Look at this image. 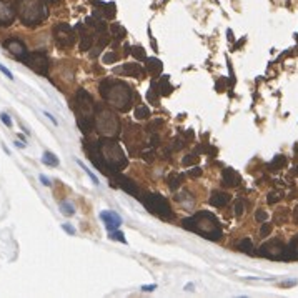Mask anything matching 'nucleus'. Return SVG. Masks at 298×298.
Returning <instances> with one entry per match:
<instances>
[{"label": "nucleus", "mask_w": 298, "mask_h": 298, "mask_svg": "<svg viewBox=\"0 0 298 298\" xmlns=\"http://www.w3.org/2000/svg\"><path fill=\"white\" fill-rule=\"evenodd\" d=\"M98 90H100L103 100L117 110L128 112L132 108L133 93L125 82L117 80V78H105V80H102Z\"/></svg>", "instance_id": "1"}, {"label": "nucleus", "mask_w": 298, "mask_h": 298, "mask_svg": "<svg viewBox=\"0 0 298 298\" xmlns=\"http://www.w3.org/2000/svg\"><path fill=\"white\" fill-rule=\"evenodd\" d=\"M182 227L185 230H190L193 233L202 235L203 238L213 240V242L220 240L223 235L222 225L212 212H197L195 215L185 218Z\"/></svg>", "instance_id": "2"}, {"label": "nucleus", "mask_w": 298, "mask_h": 298, "mask_svg": "<svg viewBox=\"0 0 298 298\" xmlns=\"http://www.w3.org/2000/svg\"><path fill=\"white\" fill-rule=\"evenodd\" d=\"M74 112L77 117V125L83 133H90L95 128V112L97 105L93 102L92 95L83 88H78L75 93Z\"/></svg>", "instance_id": "3"}, {"label": "nucleus", "mask_w": 298, "mask_h": 298, "mask_svg": "<svg viewBox=\"0 0 298 298\" xmlns=\"http://www.w3.org/2000/svg\"><path fill=\"white\" fill-rule=\"evenodd\" d=\"M17 15L27 27H37L49 17V9L44 0H17Z\"/></svg>", "instance_id": "4"}, {"label": "nucleus", "mask_w": 298, "mask_h": 298, "mask_svg": "<svg viewBox=\"0 0 298 298\" xmlns=\"http://www.w3.org/2000/svg\"><path fill=\"white\" fill-rule=\"evenodd\" d=\"M98 150H100L103 164L107 165L108 172L112 170V174H118L120 170H123L127 167L128 162L127 157H125V152L110 137H103L98 140Z\"/></svg>", "instance_id": "5"}, {"label": "nucleus", "mask_w": 298, "mask_h": 298, "mask_svg": "<svg viewBox=\"0 0 298 298\" xmlns=\"http://www.w3.org/2000/svg\"><path fill=\"white\" fill-rule=\"evenodd\" d=\"M95 128L103 137H117L120 133V120L110 108L97 107L95 112Z\"/></svg>", "instance_id": "6"}, {"label": "nucleus", "mask_w": 298, "mask_h": 298, "mask_svg": "<svg viewBox=\"0 0 298 298\" xmlns=\"http://www.w3.org/2000/svg\"><path fill=\"white\" fill-rule=\"evenodd\" d=\"M140 200L150 213H154L162 220H174L175 218V213L172 210L169 200L159 195V193H145V195L140 197Z\"/></svg>", "instance_id": "7"}, {"label": "nucleus", "mask_w": 298, "mask_h": 298, "mask_svg": "<svg viewBox=\"0 0 298 298\" xmlns=\"http://www.w3.org/2000/svg\"><path fill=\"white\" fill-rule=\"evenodd\" d=\"M77 30L72 29L69 24H59L54 27V39L55 45L59 49H70L75 44Z\"/></svg>", "instance_id": "8"}, {"label": "nucleus", "mask_w": 298, "mask_h": 298, "mask_svg": "<svg viewBox=\"0 0 298 298\" xmlns=\"http://www.w3.org/2000/svg\"><path fill=\"white\" fill-rule=\"evenodd\" d=\"M285 253H286V245L281 242L280 238H273V240H270V242H265L258 248L260 257H265L270 260L285 261Z\"/></svg>", "instance_id": "9"}, {"label": "nucleus", "mask_w": 298, "mask_h": 298, "mask_svg": "<svg viewBox=\"0 0 298 298\" xmlns=\"http://www.w3.org/2000/svg\"><path fill=\"white\" fill-rule=\"evenodd\" d=\"M24 64L40 75H47L49 74V69H50L49 57H47L45 52H42V50H35L32 54L29 52V55H27V59L24 60Z\"/></svg>", "instance_id": "10"}, {"label": "nucleus", "mask_w": 298, "mask_h": 298, "mask_svg": "<svg viewBox=\"0 0 298 298\" xmlns=\"http://www.w3.org/2000/svg\"><path fill=\"white\" fill-rule=\"evenodd\" d=\"M123 140H125V143H127L130 154H132V150H133V145H137L138 148H142L143 147L142 128L137 127V125H133V123H128L127 130H125V133H123Z\"/></svg>", "instance_id": "11"}, {"label": "nucleus", "mask_w": 298, "mask_h": 298, "mask_svg": "<svg viewBox=\"0 0 298 298\" xmlns=\"http://www.w3.org/2000/svg\"><path fill=\"white\" fill-rule=\"evenodd\" d=\"M17 17V9L10 0H0V27H9Z\"/></svg>", "instance_id": "12"}, {"label": "nucleus", "mask_w": 298, "mask_h": 298, "mask_svg": "<svg viewBox=\"0 0 298 298\" xmlns=\"http://www.w3.org/2000/svg\"><path fill=\"white\" fill-rule=\"evenodd\" d=\"M112 184L115 187H120L122 190H125L130 195H133L135 198H140V190H138V185L135 184L132 179H128V177L125 175H120V174H115L113 179H112ZM110 184V185H112Z\"/></svg>", "instance_id": "13"}, {"label": "nucleus", "mask_w": 298, "mask_h": 298, "mask_svg": "<svg viewBox=\"0 0 298 298\" xmlns=\"http://www.w3.org/2000/svg\"><path fill=\"white\" fill-rule=\"evenodd\" d=\"M4 47L20 62H24L25 59H27V55H29L27 47H25L24 42L19 40V39H7L4 42Z\"/></svg>", "instance_id": "14"}, {"label": "nucleus", "mask_w": 298, "mask_h": 298, "mask_svg": "<svg viewBox=\"0 0 298 298\" xmlns=\"http://www.w3.org/2000/svg\"><path fill=\"white\" fill-rule=\"evenodd\" d=\"M117 5L113 2H95V10H93V15L95 17H100V19H105V20H112L115 17V14H117Z\"/></svg>", "instance_id": "15"}, {"label": "nucleus", "mask_w": 298, "mask_h": 298, "mask_svg": "<svg viewBox=\"0 0 298 298\" xmlns=\"http://www.w3.org/2000/svg\"><path fill=\"white\" fill-rule=\"evenodd\" d=\"M117 74H123L125 77H133V78H143L145 70L138 64H123L122 69H115Z\"/></svg>", "instance_id": "16"}, {"label": "nucleus", "mask_w": 298, "mask_h": 298, "mask_svg": "<svg viewBox=\"0 0 298 298\" xmlns=\"http://www.w3.org/2000/svg\"><path fill=\"white\" fill-rule=\"evenodd\" d=\"M242 182V177L237 170L233 169H225L222 174V185L223 187H238V184Z\"/></svg>", "instance_id": "17"}, {"label": "nucleus", "mask_w": 298, "mask_h": 298, "mask_svg": "<svg viewBox=\"0 0 298 298\" xmlns=\"http://www.w3.org/2000/svg\"><path fill=\"white\" fill-rule=\"evenodd\" d=\"M100 218L103 220V223H105V228L108 230V232L117 230L120 225H122V218H120L115 212H102Z\"/></svg>", "instance_id": "18"}, {"label": "nucleus", "mask_w": 298, "mask_h": 298, "mask_svg": "<svg viewBox=\"0 0 298 298\" xmlns=\"http://www.w3.org/2000/svg\"><path fill=\"white\" fill-rule=\"evenodd\" d=\"M110 39H112V37H110V35H108L107 32L98 34L97 39H95V44H93V50H92L88 55H90L92 59H95V57H97L98 54H100V52H102L103 49H105V47H107L108 44H110Z\"/></svg>", "instance_id": "19"}, {"label": "nucleus", "mask_w": 298, "mask_h": 298, "mask_svg": "<svg viewBox=\"0 0 298 298\" xmlns=\"http://www.w3.org/2000/svg\"><path fill=\"white\" fill-rule=\"evenodd\" d=\"M145 65H147V72L152 75V78H155L157 77H160L162 74V70H164V64L159 60V59H155V57H152V59H148L147 57V60H145Z\"/></svg>", "instance_id": "20"}, {"label": "nucleus", "mask_w": 298, "mask_h": 298, "mask_svg": "<svg viewBox=\"0 0 298 298\" xmlns=\"http://www.w3.org/2000/svg\"><path fill=\"white\" fill-rule=\"evenodd\" d=\"M228 202H230V195H228V193H225V192H217L215 190L212 193V197H210V203L213 207H217V208L227 207Z\"/></svg>", "instance_id": "21"}, {"label": "nucleus", "mask_w": 298, "mask_h": 298, "mask_svg": "<svg viewBox=\"0 0 298 298\" xmlns=\"http://www.w3.org/2000/svg\"><path fill=\"white\" fill-rule=\"evenodd\" d=\"M290 260H298V235L286 243V253H285V261Z\"/></svg>", "instance_id": "22"}, {"label": "nucleus", "mask_w": 298, "mask_h": 298, "mask_svg": "<svg viewBox=\"0 0 298 298\" xmlns=\"http://www.w3.org/2000/svg\"><path fill=\"white\" fill-rule=\"evenodd\" d=\"M157 88H159V92H160L162 97H169V95H172V92H174V85L170 83L169 75L162 77L160 82H157Z\"/></svg>", "instance_id": "23"}, {"label": "nucleus", "mask_w": 298, "mask_h": 298, "mask_svg": "<svg viewBox=\"0 0 298 298\" xmlns=\"http://www.w3.org/2000/svg\"><path fill=\"white\" fill-rule=\"evenodd\" d=\"M110 35H112V39H113L115 44H118V42H122L125 37H127V30H125L123 25L113 22L110 25Z\"/></svg>", "instance_id": "24"}, {"label": "nucleus", "mask_w": 298, "mask_h": 298, "mask_svg": "<svg viewBox=\"0 0 298 298\" xmlns=\"http://www.w3.org/2000/svg\"><path fill=\"white\" fill-rule=\"evenodd\" d=\"M285 165H286V157L283 155H276L273 160L268 164V172H271V174H276V172H280L281 169H285Z\"/></svg>", "instance_id": "25"}, {"label": "nucleus", "mask_w": 298, "mask_h": 298, "mask_svg": "<svg viewBox=\"0 0 298 298\" xmlns=\"http://www.w3.org/2000/svg\"><path fill=\"white\" fill-rule=\"evenodd\" d=\"M160 92H159V88H157V82H152V85H150V90L147 93V100L148 103H152V105H159L160 103Z\"/></svg>", "instance_id": "26"}, {"label": "nucleus", "mask_w": 298, "mask_h": 298, "mask_svg": "<svg viewBox=\"0 0 298 298\" xmlns=\"http://www.w3.org/2000/svg\"><path fill=\"white\" fill-rule=\"evenodd\" d=\"M237 248L240 250V252H243V253H247V255H257V252H255L257 248L253 247V242L250 238H243L242 242L237 245Z\"/></svg>", "instance_id": "27"}, {"label": "nucleus", "mask_w": 298, "mask_h": 298, "mask_svg": "<svg viewBox=\"0 0 298 298\" xmlns=\"http://www.w3.org/2000/svg\"><path fill=\"white\" fill-rule=\"evenodd\" d=\"M288 215H290L288 208H276L273 212V222L276 225H283V223H286V220H288Z\"/></svg>", "instance_id": "28"}, {"label": "nucleus", "mask_w": 298, "mask_h": 298, "mask_svg": "<svg viewBox=\"0 0 298 298\" xmlns=\"http://www.w3.org/2000/svg\"><path fill=\"white\" fill-rule=\"evenodd\" d=\"M182 184H184V174H170L169 175V187L170 190H177Z\"/></svg>", "instance_id": "29"}, {"label": "nucleus", "mask_w": 298, "mask_h": 298, "mask_svg": "<svg viewBox=\"0 0 298 298\" xmlns=\"http://www.w3.org/2000/svg\"><path fill=\"white\" fill-rule=\"evenodd\" d=\"M283 197H285V192L283 190H273V192H270L268 195H266V203L273 205V203H278Z\"/></svg>", "instance_id": "30"}, {"label": "nucleus", "mask_w": 298, "mask_h": 298, "mask_svg": "<svg viewBox=\"0 0 298 298\" xmlns=\"http://www.w3.org/2000/svg\"><path fill=\"white\" fill-rule=\"evenodd\" d=\"M120 59V54L117 50H110V52H107L105 55H103V59H102V62L105 65H110V64H115Z\"/></svg>", "instance_id": "31"}, {"label": "nucleus", "mask_w": 298, "mask_h": 298, "mask_svg": "<svg viewBox=\"0 0 298 298\" xmlns=\"http://www.w3.org/2000/svg\"><path fill=\"white\" fill-rule=\"evenodd\" d=\"M150 117V108L147 105H138L135 108V118L137 120H145Z\"/></svg>", "instance_id": "32"}, {"label": "nucleus", "mask_w": 298, "mask_h": 298, "mask_svg": "<svg viewBox=\"0 0 298 298\" xmlns=\"http://www.w3.org/2000/svg\"><path fill=\"white\" fill-rule=\"evenodd\" d=\"M164 118H155V120H152V122L147 125V132H150V133H157L159 130L164 127Z\"/></svg>", "instance_id": "33"}, {"label": "nucleus", "mask_w": 298, "mask_h": 298, "mask_svg": "<svg viewBox=\"0 0 298 298\" xmlns=\"http://www.w3.org/2000/svg\"><path fill=\"white\" fill-rule=\"evenodd\" d=\"M198 162H200L198 154H188V155L184 157L182 164H184V167H192V165H198Z\"/></svg>", "instance_id": "34"}, {"label": "nucleus", "mask_w": 298, "mask_h": 298, "mask_svg": "<svg viewBox=\"0 0 298 298\" xmlns=\"http://www.w3.org/2000/svg\"><path fill=\"white\" fill-rule=\"evenodd\" d=\"M130 54H132L137 60H142V62L147 60V54H145L143 47H140V45H133L132 47V52H130Z\"/></svg>", "instance_id": "35"}, {"label": "nucleus", "mask_w": 298, "mask_h": 298, "mask_svg": "<svg viewBox=\"0 0 298 298\" xmlns=\"http://www.w3.org/2000/svg\"><path fill=\"white\" fill-rule=\"evenodd\" d=\"M42 160H44L45 165H50V167H57V165H59V159H57V157L52 154V152H49V150H47L45 154H44V159H42Z\"/></svg>", "instance_id": "36"}, {"label": "nucleus", "mask_w": 298, "mask_h": 298, "mask_svg": "<svg viewBox=\"0 0 298 298\" xmlns=\"http://www.w3.org/2000/svg\"><path fill=\"white\" fill-rule=\"evenodd\" d=\"M60 210H62V213H64V215H67V217H72V215L75 213L74 205H72V203H69V202H62V203H60Z\"/></svg>", "instance_id": "37"}, {"label": "nucleus", "mask_w": 298, "mask_h": 298, "mask_svg": "<svg viewBox=\"0 0 298 298\" xmlns=\"http://www.w3.org/2000/svg\"><path fill=\"white\" fill-rule=\"evenodd\" d=\"M243 212H245V203H243L242 198H238V200L235 202V215H237V217H242Z\"/></svg>", "instance_id": "38"}, {"label": "nucleus", "mask_w": 298, "mask_h": 298, "mask_svg": "<svg viewBox=\"0 0 298 298\" xmlns=\"http://www.w3.org/2000/svg\"><path fill=\"white\" fill-rule=\"evenodd\" d=\"M110 235V240H117V242H122V243H127V240H125L123 233L122 232H117V230H112V232H108Z\"/></svg>", "instance_id": "39"}, {"label": "nucleus", "mask_w": 298, "mask_h": 298, "mask_svg": "<svg viewBox=\"0 0 298 298\" xmlns=\"http://www.w3.org/2000/svg\"><path fill=\"white\" fill-rule=\"evenodd\" d=\"M270 233H271V223L263 222V225H261V228H260V237L265 238V237H268Z\"/></svg>", "instance_id": "40"}, {"label": "nucleus", "mask_w": 298, "mask_h": 298, "mask_svg": "<svg viewBox=\"0 0 298 298\" xmlns=\"http://www.w3.org/2000/svg\"><path fill=\"white\" fill-rule=\"evenodd\" d=\"M255 220L260 222V223H263L268 220V213H266L265 210H257V213H255Z\"/></svg>", "instance_id": "41"}, {"label": "nucleus", "mask_w": 298, "mask_h": 298, "mask_svg": "<svg viewBox=\"0 0 298 298\" xmlns=\"http://www.w3.org/2000/svg\"><path fill=\"white\" fill-rule=\"evenodd\" d=\"M203 175V170L200 167H193V169L188 170V177H193V179H198V177Z\"/></svg>", "instance_id": "42"}, {"label": "nucleus", "mask_w": 298, "mask_h": 298, "mask_svg": "<svg viewBox=\"0 0 298 298\" xmlns=\"http://www.w3.org/2000/svg\"><path fill=\"white\" fill-rule=\"evenodd\" d=\"M142 159L145 162H154L155 160V152L154 150H143L142 152Z\"/></svg>", "instance_id": "43"}, {"label": "nucleus", "mask_w": 298, "mask_h": 298, "mask_svg": "<svg viewBox=\"0 0 298 298\" xmlns=\"http://www.w3.org/2000/svg\"><path fill=\"white\" fill-rule=\"evenodd\" d=\"M78 165H80V167H82V169H83V170H85V174H87L88 177H90V179H92V182H93V184H95V185H98V180H97V177H95V175H93V174H92V170H88V169H87V167H85V165H83V164H82V162H80V160H78Z\"/></svg>", "instance_id": "44"}, {"label": "nucleus", "mask_w": 298, "mask_h": 298, "mask_svg": "<svg viewBox=\"0 0 298 298\" xmlns=\"http://www.w3.org/2000/svg\"><path fill=\"white\" fill-rule=\"evenodd\" d=\"M185 140H182V138H175L174 140V150H182L185 147Z\"/></svg>", "instance_id": "45"}, {"label": "nucleus", "mask_w": 298, "mask_h": 298, "mask_svg": "<svg viewBox=\"0 0 298 298\" xmlns=\"http://www.w3.org/2000/svg\"><path fill=\"white\" fill-rule=\"evenodd\" d=\"M225 87H227V80H225V78H218V82H217V85H215L217 92H223Z\"/></svg>", "instance_id": "46"}, {"label": "nucleus", "mask_w": 298, "mask_h": 298, "mask_svg": "<svg viewBox=\"0 0 298 298\" xmlns=\"http://www.w3.org/2000/svg\"><path fill=\"white\" fill-rule=\"evenodd\" d=\"M150 145L152 147H159L160 145V137L157 133H152V137H150Z\"/></svg>", "instance_id": "47"}, {"label": "nucleus", "mask_w": 298, "mask_h": 298, "mask_svg": "<svg viewBox=\"0 0 298 298\" xmlns=\"http://www.w3.org/2000/svg\"><path fill=\"white\" fill-rule=\"evenodd\" d=\"M0 118H2V122L5 123V125H7V127L10 128V127H12V120H10V117H9V113H2V115H0Z\"/></svg>", "instance_id": "48"}, {"label": "nucleus", "mask_w": 298, "mask_h": 298, "mask_svg": "<svg viewBox=\"0 0 298 298\" xmlns=\"http://www.w3.org/2000/svg\"><path fill=\"white\" fill-rule=\"evenodd\" d=\"M0 72H2V74H4L5 77H7V78H10V80H12V78H14L12 72H10V70L7 69V67H4L2 64H0Z\"/></svg>", "instance_id": "49"}, {"label": "nucleus", "mask_w": 298, "mask_h": 298, "mask_svg": "<svg viewBox=\"0 0 298 298\" xmlns=\"http://www.w3.org/2000/svg\"><path fill=\"white\" fill-rule=\"evenodd\" d=\"M62 228H64L65 232L69 233V235H75V228H74V227H70L69 223H64V225H62Z\"/></svg>", "instance_id": "50"}, {"label": "nucleus", "mask_w": 298, "mask_h": 298, "mask_svg": "<svg viewBox=\"0 0 298 298\" xmlns=\"http://www.w3.org/2000/svg\"><path fill=\"white\" fill-rule=\"evenodd\" d=\"M155 288H157V285H155V283H152V285H143V286H142V290H143V291H154Z\"/></svg>", "instance_id": "51"}, {"label": "nucleus", "mask_w": 298, "mask_h": 298, "mask_svg": "<svg viewBox=\"0 0 298 298\" xmlns=\"http://www.w3.org/2000/svg\"><path fill=\"white\" fill-rule=\"evenodd\" d=\"M39 179H40V182H42V185H45V187H49V185H50V180L47 179L45 175H40Z\"/></svg>", "instance_id": "52"}, {"label": "nucleus", "mask_w": 298, "mask_h": 298, "mask_svg": "<svg viewBox=\"0 0 298 298\" xmlns=\"http://www.w3.org/2000/svg\"><path fill=\"white\" fill-rule=\"evenodd\" d=\"M296 283H298L296 280H288V281H283L281 285H283V286H293V285H296Z\"/></svg>", "instance_id": "53"}, {"label": "nucleus", "mask_w": 298, "mask_h": 298, "mask_svg": "<svg viewBox=\"0 0 298 298\" xmlns=\"http://www.w3.org/2000/svg\"><path fill=\"white\" fill-rule=\"evenodd\" d=\"M293 222L298 225V205L295 207V210H293Z\"/></svg>", "instance_id": "54"}, {"label": "nucleus", "mask_w": 298, "mask_h": 298, "mask_svg": "<svg viewBox=\"0 0 298 298\" xmlns=\"http://www.w3.org/2000/svg\"><path fill=\"white\" fill-rule=\"evenodd\" d=\"M45 117H49V118L52 120V123H55V125H57V120H55V117H52V115H50L49 112H45Z\"/></svg>", "instance_id": "55"}, {"label": "nucleus", "mask_w": 298, "mask_h": 298, "mask_svg": "<svg viewBox=\"0 0 298 298\" xmlns=\"http://www.w3.org/2000/svg\"><path fill=\"white\" fill-rule=\"evenodd\" d=\"M243 42H245V39H242V40H240V42H237V44H235V50H237V49H238V47H240V45H242V44H243Z\"/></svg>", "instance_id": "56"}, {"label": "nucleus", "mask_w": 298, "mask_h": 298, "mask_svg": "<svg viewBox=\"0 0 298 298\" xmlns=\"http://www.w3.org/2000/svg\"><path fill=\"white\" fill-rule=\"evenodd\" d=\"M15 147H20V148H24V147H25V143H22V142H15Z\"/></svg>", "instance_id": "57"}, {"label": "nucleus", "mask_w": 298, "mask_h": 298, "mask_svg": "<svg viewBox=\"0 0 298 298\" xmlns=\"http://www.w3.org/2000/svg\"><path fill=\"white\" fill-rule=\"evenodd\" d=\"M295 174L298 175V162H296V165H295Z\"/></svg>", "instance_id": "58"}, {"label": "nucleus", "mask_w": 298, "mask_h": 298, "mask_svg": "<svg viewBox=\"0 0 298 298\" xmlns=\"http://www.w3.org/2000/svg\"><path fill=\"white\" fill-rule=\"evenodd\" d=\"M293 150H295V154H296V155H298V143H296V145H295V148H293Z\"/></svg>", "instance_id": "59"}]
</instances>
